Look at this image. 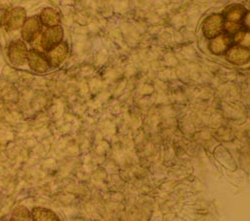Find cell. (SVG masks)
<instances>
[{"instance_id":"4fadbf2b","label":"cell","mask_w":250,"mask_h":221,"mask_svg":"<svg viewBox=\"0 0 250 221\" xmlns=\"http://www.w3.org/2000/svg\"><path fill=\"white\" fill-rule=\"evenodd\" d=\"M30 212L24 206H17L12 213V221H30Z\"/></svg>"},{"instance_id":"277c9868","label":"cell","mask_w":250,"mask_h":221,"mask_svg":"<svg viewBox=\"0 0 250 221\" xmlns=\"http://www.w3.org/2000/svg\"><path fill=\"white\" fill-rule=\"evenodd\" d=\"M224 27V18L221 14H212L208 16L202 26L203 33L208 38H215L221 34Z\"/></svg>"},{"instance_id":"3957f363","label":"cell","mask_w":250,"mask_h":221,"mask_svg":"<svg viewBox=\"0 0 250 221\" xmlns=\"http://www.w3.org/2000/svg\"><path fill=\"white\" fill-rule=\"evenodd\" d=\"M7 55L9 61L13 65H24L27 62L28 55V50L24 41H22V40H15V41H12L8 46Z\"/></svg>"},{"instance_id":"30bf717a","label":"cell","mask_w":250,"mask_h":221,"mask_svg":"<svg viewBox=\"0 0 250 221\" xmlns=\"http://www.w3.org/2000/svg\"><path fill=\"white\" fill-rule=\"evenodd\" d=\"M33 221H60L59 217L52 210L42 207H35L31 211Z\"/></svg>"},{"instance_id":"9c48e42d","label":"cell","mask_w":250,"mask_h":221,"mask_svg":"<svg viewBox=\"0 0 250 221\" xmlns=\"http://www.w3.org/2000/svg\"><path fill=\"white\" fill-rule=\"evenodd\" d=\"M231 44V39L227 34H219L215 38H213L210 44L209 48L214 54H222L226 52Z\"/></svg>"},{"instance_id":"6da1fadb","label":"cell","mask_w":250,"mask_h":221,"mask_svg":"<svg viewBox=\"0 0 250 221\" xmlns=\"http://www.w3.org/2000/svg\"><path fill=\"white\" fill-rule=\"evenodd\" d=\"M26 20V11L22 7H13L7 10L2 17V26L3 28L10 32L22 27Z\"/></svg>"},{"instance_id":"9a60e30c","label":"cell","mask_w":250,"mask_h":221,"mask_svg":"<svg viewBox=\"0 0 250 221\" xmlns=\"http://www.w3.org/2000/svg\"><path fill=\"white\" fill-rule=\"evenodd\" d=\"M244 36H245V34H244V33L239 32V33H237V34H236V38H235V40H236V41L240 42L241 40H242V38H244Z\"/></svg>"},{"instance_id":"e0dca14e","label":"cell","mask_w":250,"mask_h":221,"mask_svg":"<svg viewBox=\"0 0 250 221\" xmlns=\"http://www.w3.org/2000/svg\"><path fill=\"white\" fill-rule=\"evenodd\" d=\"M2 221H12L11 219H4V220H2Z\"/></svg>"},{"instance_id":"5bb4252c","label":"cell","mask_w":250,"mask_h":221,"mask_svg":"<svg viewBox=\"0 0 250 221\" xmlns=\"http://www.w3.org/2000/svg\"><path fill=\"white\" fill-rule=\"evenodd\" d=\"M226 30L229 32V33H235L236 31L239 30V26L237 25V23H232V22H226L224 24Z\"/></svg>"},{"instance_id":"ba28073f","label":"cell","mask_w":250,"mask_h":221,"mask_svg":"<svg viewBox=\"0 0 250 221\" xmlns=\"http://www.w3.org/2000/svg\"><path fill=\"white\" fill-rule=\"evenodd\" d=\"M226 58L230 61L231 63H234L236 65H242L248 62L249 60V50L248 48L240 45L233 46L231 48H229L226 51Z\"/></svg>"},{"instance_id":"8992f818","label":"cell","mask_w":250,"mask_h":221,"mask_svg":"<svg viewBox=\"0 0 250 221\" xmlns=\"http://www.w3.org/2000/svg\"><path fill=\"white\" fill-rule=\"evenodd\" d=\"M27 62L29 64L30 69L37 73L46 72L49 66L46 57L41 52H38L35 50L28 51Z\"/></svg>"},{"instance_id":"5b68a950","label":"cell","mask_w":250,"mask_h":221,"mask_svg":"<svg viewBox=\"0 0 250 221\" xmlns=\"http://www.w3.org/2000/svg\"><path fill=\"white\" fill-rule=\"evenodd\" d=\"M68 54V45L65 42H60L56 46L49 49L46 53V60L51 67H58L64 61Z\"/></svg>"},{"instance_id":"2e32d148","label":"cell","mask_w":250,"mask_h":221,"mask_svg":"<svg viewBox=\"0 0 250 221\" xmlns=\"http://www.w3.org/2000/svg\"><path fill=\"white\" fill-rule=\"evenodd\" d=\"M244 24L246 26H249V13L248 12H247V14L244 17Z\"/></svg>"},{"instance_id":"52a82bcc","label":"cell","mask_w":250,"mask_h":221,"mask_svg":"<svg viewBox=\"0 0 250 221\" xmlns=\"http://www.w3.org/2000/svg\"><path fill=\"white\" fill-rule=\"evenodd\" d=\"M21 35L24 41H31V40L40 32L41 22L37 16H31L25 20L21 27Z\"/></svg>"},{"instance_id":"7c38bea8","label":"cell","mask_w":250,"mask_h":221,"mask_svg":"<svg viewBox=\"0 0 250 221\" xmlns=\"http://www.w3.org/2000/svg\"><path fill=\"white\" fill-rule=\"evenodd\" d=\"M244 13V8L240 5H234L230 8V10L227 11L226 13V19L227 22L237 23L239 20L242 18Z\"/></svg>"},{"instance_id":"7a4b0ae2","label":"cell","mask_w":250,"mask_h":221,"mask_svg":"<svg viewBox=\"0 0 250 221\" xmlns=\"http://www.w3.org/2000/svg\"><path fill=\"white\" fill-rule=\"evenodd\" d=\"M63 38V29L61 26L47 27L42 33H40V46L42 51L49 50L62 41Z\"/></svg>"},{"instance_id":"8fae6325","label":"cell","mask_w":250,"mask_h":221,"mask_svg":"<svg viewBox=\"0 0 250 221\" xmlns=\"http://www.w3.org/2000/svg\"><path fill=\"white\" fill-rule=\"evenodd\" d=\"M39 20L42 22L43 25L47 26V27H53V26H57L60 18H59V14L57 13L56 10H54L53 8H45L40 13L39 16Z\"/></svg>"}]
</instances>
